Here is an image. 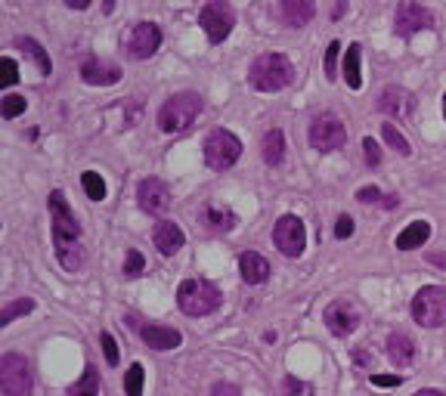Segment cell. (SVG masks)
<instances>
[{"mask_svg": "<svg viewBox=\"0 0 446 396\" xmlns=\"http://www.w3.org/2000/svg\"><path fill=\"white\" fill-rule=\"evenodd\" d=\"M412 319L422 328H440L446 322V288L424 285L412 298Z\"/></svg>", "mask_w": 446, "mask_h": 396, "instance_id": "obj_5", "label": "cell"}, {"mask_svg": "<svg viewBox=\"0 0 446 396\" xmlns=\"http://www.w3.org/2000/svg\"><path fill=\"white\" fill-rule=\"evenodd\" d=\"M326 328L332 331L335 337H347L354 335L357 325H359V309L350 304V300H332V304L326 307Z\"/></svg>", "mask_w": 446, "mask_h": 396, "instance_id": "obj_14", "label": "cell"}, {"mask_svg": "<svg viewBox=\"0 0 446 396\" xmlns=\"http://www.w3.org/2000/svg\"><path fill=\"white\" fill-rule=\"evenodd\" d=\"M307 140H310V146L316 152H335V149H341L347 142V127L335 115H319V118L310 121Z\"/></svg>", "mask_w": 446, "mask_h": 396, "instance_id": "obj_8", "label": "cell"}, {"mask_svg": "<svg viewBox=\"0 0 446 396\" xmlns=\"http://www.w3.org/2000/svg\"><path fill=\"white\" fill-rule=\"evenodd\" d=\"M363 158H366V164H372V168L381 164V149H378L375 140H369V136L363 140Z\"/></svg>", "mask_w": 446, "mask_h": 396, "instance_id": "obj_39", "label": "cell"}, {"mask_svg": "<svg viewBox=\"0 0 446 396\" xmlns=\"http://www.w3.org/2000/svg\"><path fill=\"white\" fill-rule=\"evenodd\" d=\"M16 47L22 50V53H25L28 59L34 62V66H38V71H41V75H44V78H47V75H53V62H50L47 50L41 47L34 38H16Z\"/></svg>", "mask_w": 446, "mask_h": 396, "instance_id": "obj_24", "label": "cell"}, {"mask_svg": "<svg viewBox=\"0 0 446 396\" xmlns=\"http://www.w3.org/2000/svg\"><path fill=\"white\" fill-rule=\"evenodd\" d=\"M378 109L384 112L387 118L403 121V118L412 115L415 99H412V93L403 90V87H384V90H381V96H378Z\"/></svg>", "mask_w": 446, "mask_h": 396, "instance_id": "obj_17", "label": "cell"}, {"mask_svg": "<svg viewBox=\"0 0 446 396\" xmlns=\"http://www.w3.org/2000/svg\"><path fill=\"white\" fill-rule=\"evenodd\" d=\"M415 396H446L443 390H434V387H428V390H419Z\"/></svg>", "mask_w": 446, "mask_h": 396, "instance_id": "obj_48", "label": "cell"}, {"mask_svg": "<svg viewBox=\"0 0 446 396\" xmlns=\"http://www.w3.org/2000/svg\"><path fill=\"white\" fill-rule=\"evenodd\" d=\"M428 239H431V223L428 220H412L397 235V248L400 251H412V248H422Z\"/></svg>", "mask_w": 446, "mask_h": 396, "instance_id": "obj_23", "label": "cell"}, {"mask_svg": "<svg viewBox=\"0 0 446 396\" xmlns=\"http://www.w3.org/2000/svg\"><path fill=\"white\" fill-rule=\"evenodd\" d=\"M443 121H446V96H443Z\"/></svg>", "mask_w": 446, "mask_h": 396, "instance_id": "obj_50", "label": "cell"}, {"mask_svg": "<svg viewBox=\"0 0 446 396\" xmlns=\"http://www.w3.org/2000/svg\"><path fill=\"white\" fill-rule=\"evenodd\" d=\"M248 81H251V87L261 90V93L285 90L294 81V66H292L289 56H282V53H264L251 62Z\"/></svg>", "mask_w": 446, "mask_h": 396, "instance_id": "obj_1", "label": "cell"}, {"mask_svg": "<svg viewBox=\"0 0 446 396\" xmlns=\"http://www.w3.org/2000/svg\"><path fill=\"white\" fill-rule=\"evenodd\" d=\"M261 155H264V161H267L270 168L282 164V158H285V136H282V131H267V133H264Z\"/></svg>", "mask_w": 446, "mask_h": 396, "instance_id": "obj_26", "label": "cell"}, {"mask_svg": "<svg viewBox=\"0 0 446 396\" xmlns=\"http://www.w3.org/2000/svg\"><path fill=\"white\" fill-rule=\"evenodd\" d=\"M143 272H146V257H143L136 248H131V251H127V257H124V276L136 279V276H143Z\"/></svg>", "mask_w": 446, "mask_h": 396, "instance_id": "obj_34", "label": "cell"}, {"mask_svg": "<svg viewBox=\"0 0 446 396\" xmlns=\"http://www.w3.org/2000/svg\"><path fill=\"white\" fill-rule=\"evenodd\" d=\"M338 56H341V44L332 41L329 50H326V78H329V81H335V78H338Z\"/></svg>", "mask_w": 446, "mask_h": 396, "instance_id": "obj_36", "label": "cell"}, {"mask_svg": "<svg viewBox=\"0 0 446 396\" xmlns=\"http://www.w3.org/2000/svg\"><path fill=\"white\" fill-rule=\"evenodd\" d=\"M99 344H103L106 362H109V365H118V344H115V337L109 335V331H103V335H99Z\"/></svg>", "mask_w": 446, "mask_h": 396, "instance_id": "obj_38", "label": "cell"}, {"mask_svg": "<svg viewBox=\"0 0 446 396\" xmlns=\"http://www.w3.org/2000/svg\"><path fill=\"white\" fill-rule=\"evenodd\" d=\"M199 25H201V31L208 34L211 44H223V41L229 38V31H233V25H236V10L226 3V0H211V3L201 6Z\"/></svg>", "mask_w": 446, "mask_h": 396, "instance_id": "obj_7", "label": "cell"}, {"mask_svg": "<svg viewBox=\"0 0 446 396\" xmlns=\"http://www.w3.org/2000/svg\"><path fill=\"white\" fill-rule=\"evenodd\" d=\"M31 365L22 353H3L0 359V390L3 396H31Z\"/></svg>", "mask_w": 446, "mask_h": 396, "instance_id": "obj_6", "label": "cell"}, {"mask_svg": "<svg viewBox=\"0 0 446 396\" xmlns=\"http://www.w3.org/2000/svg\"><path fill=\"white\" fill-rule=\"evenodd\" d=\"M136 201H140V207L146 214H152V217H161L164 211L171 207V189L164 179L158 177H146L136 183Z\"/></svg>", "mask_w": 446, "mask_h": 396, "instance_id": "obj_12", "label": "cell"}, {"mask_svg": "<svg viewBox=\"0 0 446 396\" xmlns=\"http://www.w3.org/2000/svg\"><path fill=\"white\" fill-rule=\"evenodd\" d=\"M53 248H56V261L62 263V270H66V272H78L84 266L81 242H59V244H53Z\"/></svg>", "mask_w": 446, "mask_h": 396, "instance_id": "obj_25", "label": "cell"}, {"mask_svg": "<svg viewBox=\"0 0 446 396\" xmlns=\"http://www.w3.org/2000/svg\"><path fill=\"white\" fill-rule=\"evenodd\" d=\"M19 81V66H16V59L13 56H3V78H0V87H13V84Z\"/></svg>", "mask_w": 446, "mask_h": 396, "instance_id": "obj_37", "label": "cell"}, {"mask_svg": "<svg viewBox=\"0 0 446 396\" xmlns=\"http://www.w3.org/2000/svg\"><path fill=\"white\" fill-rule=\"evenodd\" d=\"M211 396H242V390L236 384H217L211 390Z\"/></svg>", "mask_w": 446, "mask_h": 396, "instance_id": "obj_43", "label": "cell"}, {"mask_svg": "<svg viewBox=\"0 0 446 396\" xmlns=\"http://www.w3.org/2000/svg\"><path fill=\"white\" fill-rule=\"evenodd\" d=\"M350 235H354V220L347 217V214H341V217L335 220V239H350Z\"/></svg>", "mask_w": 446, "mask_h": 396, "instance_id": "obj_40", "label": "cell"}, {"mask_svg": "<svg viewBox=\"0 0 446 396\" xmlns=\"http://www.w3.org/2000/svg\"><path fill=\"white\" fill-rule=\"evenodd\" d=\"M201 223H205L208 233H233L239 217H236V211H229L223 205H205L201 207Z\"/></svg>", "mask_w": 446, "mask_h": 396, "instance_id": "obj_18", "label": "cell"}, {"mask_svg": "<svg viewBox=\"0 0 446 396\" xmlns=\"http://www.w3.org/2000/svg\"><path fill=\"white\" fill-rule=\"evenodd\" d=\"M381 198H384V196H381L378 186H363V189L357 192V201H363V205H378Z\"/></svg>", "mask_w": 446, "mask_h": 396, "instance_id": "obj_41", "label": "cell"}, {"mask_svg": "<svg viewBox=\"0 0 446 396\" xmlns=\"http://www.w3.org/2000/svg\"><path fill=\"white\" fill-rule=\"evenodd\" d=\"M347 13V3H335V10H332V16L338 19V16H344Z\"/></svg>", "mask_w": 446, "mask_h": 396, "instance_id": "obj_49", "label": "cell"}, {"mask_svg": "<svg viewBox=\"0 0 446 396\" xmlns=\"http://www.w3.org/2000/svg\"><path fill=\"white\" fill-rule=\"evenodd\" d=\"M428 28H434V13H431L428 6L412 3V0H406V3L397 6V16H394V31H397L400 38H412V34L428 31Z\"/></svg>", "mask_w": 446, "mask_h": 396, "instance_id": "obj_11", "label": "cell"}, {"mask_svg": "<svg viewBox=\"0 0 446 396\" xmlns=\"http://www.w3.org/2000/svg\"><path fill=\"white\" fill-rule=\"evenodd\" d=\"M201 152H205V161H208V168H211V170H226V168H233V164L239 161L242 142H239V136H236V133L217 127V131H211L205 136Z\"/></svg>", "mask_w": 446, "mask_h": 396, "instance_id": "obj_4", "label": "cell"}, {"mask_svg": "<svg viewBox=\"0 0 446 396\" xmlns=\"http://www.w3.org/2000/svg\"><path fill=\"white\" fill-rule=\"evenodd\" d=\"M25 109H28V99L25 96H19V93H6V96H3V109H0V112H3L6 121H13V118H19Z\"/></svg>", "mask_w": 446, "mask_h": 396, "instance_id": "obj_33", "label": "cell"}, {"mask_svg": "<svg viewBox=\"0 0 446 396\" xmlns=\"http://www.w3.org/2000/svg\"><path fill=\"white\" fill-rule=\"evenodd\" d=\"M81 81L90 84V87H112V84L121 81V68L106 59H96V56H87L81 62Z\"/></svg>", "mask_w": 446, "mask_h": 396, "instance_id": "obj_16", "label": "cell"}, {"mask_svg": "<svg viewBox=\"0 0 446 396\" xmlns=\"http://www.w3.org/2000/svg\"><path fill=\"white\" fill-rule=\"evenodd\" d=\"M282 396H313V387L307 384V381H301V378H285L282 381Z\"/></svg>", "mask_w": 446, "mask_h": 396, "instance_id": "obj_35", "label": "cell"}, {"mask_svg": "<svg viewBox=\"0 0 446 396\" xmlns=\"http://www.w3.org/2000/svg\"><path fill=\"white\" fill-rule=\"evenodd\" d=\"M279 16H282L285 25L301 28V25H307L316 16V3H313V0H282Z\"/></svg>", "mask_w": 446, "mask_h": 396, "instance_id": "obj_22", "label": "cell"}, {"mask_svg": "<svg viewBox=\"0 0 446 396\" xmlns=\"http://www.w3.org/2000/svg\"><path fill=\"white\" fill-rule=\"evenodd\" d=\"M273 242H276V248L282 251L285 257H301L307 248V229L301 217H294V214H285V217L276 220V229H273Z\"/></svg>", "mask_w": 446, "mask_h": 396, "instance_id": "obj_9", "label": "cell"}, {"mask_svg": "<svg viewBox=\"0 0 446 396\" xmlns=\"http://www.w3.org/2000/svg\"><path fill=\"white\" fill-rule=\"evenodd\" d=\"M143 381H146V369L140 362H134L131 369L124 372V390L127 396H143Z\"/></svg>", "mask_w": 446, "mask_h": 396, "instance_id": "obj_32", "label": "cell"}, {"mask_svg": "<svg viewBox=\"0 0 446 396\" xmlns=\"http://www.w3.org/2000/svg\"><path fill=\"white\" fill-rule=\"evenodd\" d=\"M131 325L136 328V335L146 341V347H152V350H177L180 344H183V335H180L177 328L158 325V322H146V325H140V322H134V319H131Z\"/></svg>", "mask_w": 446, "mask_h": 396, "instance_id": "obj_15", "label": "cell"}, {"mask_svg": "<svg viewBox=\"0 0 446 396\" xmlns=\"http://www.w3.org/2000/svg\"><path fill=\"white\" fill-rule=\"evenodd\" d=\"M177 307L186 316H208L220 307V291L208 279H186L177 288Z\"/></svg>", "mask_w": 446, "mask_h": 396, "instance_id": "obj_3", "label": "cell"}, {"mask_svg": "<svg viewBox=\"0 0 446 396\" xmlns=\"http://www.w3.org/2000/svg\"><path fill=\"white\" fill-rule=\"evenodd\" d=\"M34 309V300L31 298H19V300H10V304L3 307V313H0V325H10L13 319H19V316L31 313Z\"/></svg>", "mask_w": 446, "mask_h": 396, "instance_id": "obj_31", "label": "cell"}, {"mask_svg": "<svg viewBox=\"0 0 446 396\" xmlns=\"http://www.w3.org/2000/svg\"><path fill=\"white\" fill-rule=\"evenodd\" d=\"M158 47H161V28L155 22L134 25L131 38H127V53H131V59H136V62L149 59V56L158 53Z\"/></svg>", "mask_w": 446, "mask_h": 396, "instance_id": "obj_13", "label": "cell"}, {"mask_svg": "<svg viewBox=\"0 0 446 396\" xmlns=\"http://www.w3.org/2000/svg\"><path fill=\"white\" fill-rule=\"evenodd\" d=\"M381 136H384V142H387V146H391L397 155H403V158L412 155V146H409V140H406V136H403L394 124H381Z\"/></svg>", "mask_w": 446, "mask_h": 396, "instance_id": "obj_29", "label": "cell"}, {"mask_svg": "<svg viewBox=\"0 0 446 396\" xmlns=\"http://www.w3.org/2000/svg\"><path fill=\"white\" fill-rule=\"evenodd\" d=\"M69 396H99V372L96 365H87L84 374L69 387Z\"/></svg>", "mask_w": 446, "mask_h": 396, "instance_id": "obj_28", "label": "cell"}, {"mask_svg": "<svg viewBox=\"0 0 446 396\" xmlns=\"http://www.w3.org/2000/svg\"><path fill=\"white\" fill-rule=\"evenodd\" d=\"M152 239H155V248L161 251L164 257H171V254H177V251L183 248L186 235H183V229H180L174 220H161V223L155 226V235H152Z\"/></svg>", "mask_w": 446, "mask_h": 396, "instance_id": "obj_19", "label": "cell"}, {"mask_svg": "<svg viewBox=\"0 0 446 396\" xmlns=\"http://www.w3.org/2000/svg\"><path fill=\"white\" fill-rule=\"evenodd\" d=\"M239 272H242V279H245L248 285H264L270 279V263H267V257H261L257 251H245V254L239 257Z\"/></svg>", "mask_w": 446, "mask_h": 396, "instance_id": "obj_20", "label": "cell"}, {"mask_svg": "<svg viewBox=\"0 0 446 396\" xmlns=\"http://www.w3.org/2000/svg\"><path fill=\"white\" fill-rule=\"evenodd\" d=\"M369 381H372L375 387H400V384H403L400 374H372Z\"/></svg>", "mask_w": 446, "mask_h": 396, "instance_id": "obj_42", "label": "cell"}, {"mask_svg": "<svg viewBox=\"0 0 446 396\" xmlns=\"http://www.w3.org/2000/svg\"><path fill=\"white\" fill-rule=\"evenodd\" d=\"M359 59H363V47L350 44L347 53H344V81H347L350 90L363 87V75H359Z\"/></svg>", "mask_w": 446, "mask_h": 396, "instance_id": "obj_27", "label": "cell"}, {"mask_svg": "<svg viewBox=\"0 0 446 396\" xmlns=\"http://www.w3.org/2000/svg\"><path fill=\"white\" fill-rule=\"evenodd\" d=\"M387 359H391L397 369H406V365L415 362V344L409 335H403V331H394L391 337H387Z\"/></svg>", "mask_w": 446, "mask_h": 396, "instance_id": "obj_21", "label": "cell"}, {"mask_svg": "<svg viewBox=\"0 0 446 396\" xmlns=\"http://www.w3.org/2000/svg\"><path fill=\"white\" fill-rule=\"evenodd\" d=\"M66 6H69V10H71V6H75V10H87L90 0H66Z\"/></svg>", "mask_w": 446, "mask_h": 396, "instance_id": "obj_46", "label": "cell"}, {"mask_svg": "<svg viewBox=\"0 0 446 396\" xmlns=\"http://www.w3.org/2000/svg\"><path fill=\"white\" fill-rule=\"evenodd\" d=\"M354 359H357V365H372V353H366V350H357Z\"/></svg>", "mask_w": 446, "mask_h": 396, "instance_id": "obj_45", "label": "cell"}, {"mask_svg": "<svg viewBox=\"0 0 446 396\" xmlns=\"http://www.w3.org/2000/svg\"><path fill=\"white\" fill-rule=\"evenodd\" d=\"M50 217H53V244L56 242H81V226L75 223L66 196L59 189L50 192Z\"/></svg>", "mask_w": 446, "mask_h": 396, "instance_id": "obj_10", "label": "cell"}, {"mask_svg": "<svg viewBox=\"0 0 446 396\" xmlns=\"http://www.w3.org/2000/svg\"><path fill=\"white\" fill-rule=\"evenodd\" d=\"M428 261L434 263V266H446V257L443 254H428Z\"/></svg>", "mask_w": 446, "mask_h": 396, "instance_id": "obj_47", "label": "cell"}, {"mask_svg": "<svg viewBox=\"0 0 446 396\" xmlns=\"http://www.w3.org/2000/svg\"><path fill=\"white\" fill-rule=\"evenodd\" d=\"M381 207H384V211H394V207H400V198L397 196H384V198H381Z\"/></svg>", "mask_w": 446, "mask_h": 396, "instance_id": "obj_44", "label": "cell"}, {"mask_svg": "<svg viewBox=\"0 0 446 396\" xmlns=\"http://www.w3.org/2000/svg\"><path fill=\"white\" fill-rule=\"evenodd\" d=\"M205 109L199 93L192 90H183V93H174L168 103L158 109V131L161 133H183L196 124V118Z\"/></svg>", "mask_w": 446, "mask_h": 396, "instance_id": "obj_2", "label": "cell"}, {"mask_svg": "<svg viewBox=\"0 0 446 396\" xmlns=\"http://www.w3.org/2000/svg\"><path fill=\"white\" fill-rule=\"evenodd\" d=\"M81 186H84V192H87V198L90 201H103L106 198V179L96 174V170H84L81 174Z\"/></svg>", "mask_w": 446, "mask_h": 396, "instance_id": "obj_30", "label": "cell"}]
</instances>
